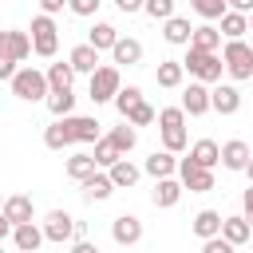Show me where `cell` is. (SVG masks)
<instances>
[{"label":"cell","instance_id":"1","mask_svg":"<svg viewBox=\"0 0 253 253\" xmlns=\"http://www.w3.org/2000/svg\"><path fill=\"white\" fill-rule=\"evenodd\" d=\"M154 123H158V130H162V146L166 150H186V111L182 107H162L158 115H154Z\"/></svg>","mask_w":253,"mask_h":253},{"label":"cell","instance_id":"2","mask_svg":"<svg viewBox=\"0 0 253 253\" xmlns=\"http://www.w3.org/2000/svg\"><path fill=\"white\" fill-rule=\"evenodd\" d=\"M221 63L225 71L241 83V79H253V43L241 36V40H225V51H221Z\"/></svg>","mask_w":253,"mask_h":253},{"label":"cell","instance_id":"3","mask_svg":"<svg viewBox=\"0 0 253 253\" xmlns=\"http://www.w3.org/2000/svg\"><path fill=\"white\" fill-rule=\"evenodd\" d=\"M182 67H186L194 79H202V83H217V79H221V71H225V63H221V55H217V51H198V47H190V51H186Z\"/></svg>","mask_w":253,"mask_h":253},{"label":"cell","instance_id":"4","mask_svg":"<svg viewBox=\"0 0 253 253\" xmlns=\"http://www.w3.org/2000/svg\"><path fill=\"white\" fill-rule=\"evenodd\" d=\"M8 83H12V95L24 99V103H36V99L47 95V75L40 67H16V75Z\"/></svg>","mask_w":253,"mask_h":253},{"label":"cell","instance_id":"5","mask_svg":"<svg viewBox=\"0 0 253 253\" xmlns=\"http://www.w3.org/2000/svg\"><path fill=\"white\" fill-rule=\"evenodd\" d=\"M32 51H36L40 59H51V55L59 51V28H55V20H51L47 12H40V16L32 20Z\"/></svg>","mask_w":253,"mask_h":253},{"label":"cell","instance_id":"6","mask_svg":"<svg viewBox=\"0 0 253 253\" xmlns=\"http://www.w3.org/2000/svg\"><path fill=\"white\" fill-rule=\"evenodd\" d=\"M119 87H123L119 67H115V63H99V67L91 71V87H87V95H91V103H111Z\"/></svg>","mask_w":253,"mask_h":253},{"label":"cell","instance_id":"7","mask_svg":"<svg viewBox=\"0 0 253 253\" xmlns=\"http://www.w3.org/2000/svg\"><path fill=\"white\" fill-rule=\"evenodd\" d=\"M178 182H182V190H190V194H210V190H213V170L202 166V162H194V158H182V162H178Z\"/></svg>","mask_w":253,"mask_h":253},{"label":"cell","instance_id":"8","mask_svg":"<svg viewBox=\"0 0 253 253\" xmlns=\"http://www.w3.org/2000/svg\"><path fill=\"white\" fill-rule=\"evenodd\" d=\"M79 233V221L67 213V210H51L43 217V241H55V245H67L71 237Z\"/></svg>","mask_w":253,"mask_h":253},{"label":"cell","instance_id":"9","mask_svg":"<svg viewBox=\"0 0 253 253\" xmlns=\"http://www.w3.org/2000/svg\"><path fill=\"white\" fill-rule=\"evenodd\" d=\"M111 237H115V245H123V249L138 245V241H142V221H138L134 213H119V217L111 221Z\"/></svg>","mask_w":253,"mask_h":253},{"label":"cell","instance_id":"10","mask_svg":"<svg viewBox=\"0 0 253 253\" xmlns=\"http://www.w3.org/2000/svg\"><path fill=\"white\" fill-rule=\"evenodd\" d=\"M210 111H217V115H237V111H241V91H237L233 83H221V79H217V87L210 91Z\"/></svg>","mask_w":253,"mask_h":253},{"label":"cell","instance_id":"11","mask_svg":"<svg viewBox=\"0 0 253 253\" xmlns=\"http://www.w3.org/2000/svg\"><path fill=\"white\" fill-rule=\"evenodd\" d=\"M63 126H67L71 142H95L99 138V123L91 115H63Z\"/></svg>","mask_w":253,"mask_h":253},{"label":"cell","instance_id":"12","mask_svg":"<svg viewBox=\"0 0 253 253\" xmlns=\"http://www.w3.org/2000/svg\"><path fill=\"white\" fill-rule=\"evenodd\" d=\"M182 111H186V115H194V119L210 111V87H206L202 79H194V83L182 91Z\"/></svg>","mask_w":253,"mask_h":253},{"label":"cell","instance_id":"13","mask_svg":"<svg viewBox=\"0 0 253 253\" xmlns=\"http://www.w3.org/2000/svg\"><path fill=\"white\" fill-rule=\"evenodd\" d=\"M178 198H182V182H178L174 174H166V178H154V194H150V202H154L158 210H170V206H178Z\"/></svg>","mask_w":253,"mask_h":253},{"label":"cell","instance_id":"14","mask_svg":"<svg viewBox=\"0 0 253 253\" xmlns=\"http://www.w3.org/2000/svg\"><path fill=\"white\" fill-rule=\"evenodd\" d=\"M0 55H12L16 63H24L32 55V36L28 32H0Z\"/></svg>","mask_w":253,"mask_h":253},{"label":"cell","instance_id":"15","mask_svg":"<svg viewBox=\"0 0 253 253\" xmlns=\"http://www.w3.org/2000/svg\"><path fill=\"white\" fill-rule=\"evenodd\" d=\"M111 59H115V67H134L142 59V43L134 36H119L115 47H111Z\"/></svg>","mask_w":253,"mask_h":253},{"label":"cell","instance_id":"16","mask_svg":"<svg viewBox=\"0 0 253 253\" xmlns=\"http://www.w3.org/2000/svg\"><path fill=\"white\" fill-rule=\"evenodd\" d=\"M79 190H83V198L87 202H107L111 194H115V182H111V174H87L83 182H79Z\"/></svg>","mask_w":253,"mask_h":253},{"label":"cell","instance_id":"17","mask_svg":"<svg viewBox=\"0 0 253 253\" xmlns=\"http://www.w3.org/2000/svg\"><path fill=\"white\" fill-rule=\"evenodd\" d=\"M253 158V150H249V142H241V138H229L225 146H221V166L225 170H245V162Z\"/></svg>","mask_w":253,"mask_h":253},{"label":"cell","instance_id":"18","mask_svg":"<svg viewBox=\"0 0 253 253\" xmlns=\"http://www.w3.org/2000/svg\"><path fill=\"white\" fill-rule=\"evenodd\" d=\"M107 174H111L115 190H130V186H134V182L142 178V170H138V166H134V162H130L126 154H123L119 162H111V166H107Z\"/></svg>","mask_w":253,"mask_h":253},{"label":"cell","instance_id":"19","mask_svg":"<svg viewBox=\"0 0 253 253\" xmlns=\"http://www.w3.org/2000/svg\"><path fill=\"white\" fill-rule=\"evenodd\" d=\"M249 233H253V225H249V217L245 213H233V217H221V237L237 249V245H245L249 241Z\"/></svg>","mask_w":253,"mask_h":253},{"label":"cell","instance_id":"20","mask_svg":"<svg viewBox=\"0 0 253 253\" xmlns=\"http://www.w3.org/2000/svg\"><path fill=\"white\" fill-rule=\"evenodd\" d=\"M12 241H16V249L36 253V249L43 245V229H40L36 221H20V225H12Z\"/></svg>","mask_w":253,"mask_h":253},{"label":"cell","instance_id":"21","mask_svg":"<svg viewBox=\"0 0 253 253\" xmlns=\"http://www.w3.org/2000/svg\"><path fill=\"white\" fill-rule=\"evenodd\" d=\"M67 63H71V71L91 75V71L99 67V47H91V43H75V47H71V55H67Z\"/></svg>","mask_w":253,"mask_h":253},{"label":"cell","instance_id":"22","mask_svg":"<svg viewBox=\"0 0 253 253\" xmlns=\"http://www.w3.org/2000/svg\"><path fill=\"white\" fill-rule=\"evenodd\" d=\"M217 20H221V28H217V32H221L225 40H241V36L249 32V16H245V12H233V8H225Z\"/></svg>","mask_w":253,"mask_h":253},{"label":"cell","instance_id":"23","mask_svg":"<svg viewBox=\"0 0 253 253\" xmlns=\"http://www.w3.org/2000/svg\"><path fill=\"white\" fill-rule=\"evenodd\" d=\"M43 103H47V111H51L55 119H63V115L75 111V95H71V87H51V91L43 95Z\"/></svg>","mask_w":253,"mask_h":253},{"label":"cell","instance_id":"24","mask_svg":"<svg viewBox=\"0 0 253 253\" xmlns=\"http://www.w3.org/2000/svg\"><path fill=\"white\" fill-rule=\"evenodd\" d=\"M142 170H146L150 178H166V174L178 170V158H174V150H154V154L142 162Z\"/></svg>","mask_w":253,"mask_h":253},{"label":"cell","instance_id":"25","mask_svg":"<svg viewBox=\"0 0 253 253\" xmlns=\"http://www.w3.org/2000/svg\"><path fill=\"white\" fill-rule=\"evenodd\" d=\"M4 217H8L12 225L32 221V198H28V194H12V198H4Z\"/></svg>","mask_w":253,"mask_h":253},{"label":"cell","instance_id":"26","mask_svg":"<svg viewBox=\"0 0 253 253\" xmlns=\"http://www.w3.org/2000/svg\"><path fill=\"white\" fill-rule=\"evenodd\" d=\"M190 47H198V51H217V47H221V32H217L213 24H202V28L190 32Z\"/></svg>","mask_w":253,"mask_h":253},{"label":"cell","instance_id":"27","mask_svg":"<svg viewBox=\"0 0 253 253\" xmlns=\"http://www.w3.org/2000/svg\"><path fill=\"white\" fill-rule=\"evenodd\" d=\"M162 24H166V32H162L166 43H190V32H194V28H190L186 16H166Z\"/></svg>","mask_w":253,"mask_h":253},{"label":"cell","instance_id":"28","mask_svg":"<svg viewBox=\"0 0 253 253\" xmlns=\"http://www.w3.org/2000/svg\"><path fill=\"white\" fill-rule=\"evenodd\" d=\"M182 75H186L182 59H162V63H158V71H154L158 87H178V83H182Z\"/></svg>","mask_w":253,"mask_h":253},{"label":"cell","instance_id":"29","mask_svg":"<svg viewBox=\"0 0 253 253\" xmlns=\"http://www.w3.org/2000/svg\"><path fill=\"white\" fill-rule=\"evenodd\" d=\"M91 146H95V150H91V154H95V166H103V170H107L111 162H119V158H123V150H119V146H115L107 134H99Z\"/></svg>","mask_w":253,"mask_h":253},{"label":"cell","instance_id":"30","mask_svg":"<svg viewBox=\"0 0 253 253\" xmlns=\"http://www.w3.org/2000/svg\"><path fill=\"white\" fill-rule=\"evenodd\" d=\"M190 158L213 170V166H217V158H221V146H217L213 138H202V142H194V146H190Z\"/></svg>","mask_w":253,"mask_h":253},{"label":"cell","instance_id":"31","mask_svg":"<svg viewBox=\"0 0 253 253\" xmlns=\"http://www.w3.org/2000/svg\"><path fill=\"white\" fill-rule=\"evenodd\" d=\"M99 166H95V154H87V150H79V154H71L67 158V174L75 178V182H83L87 174H95Z\"/></svg>","mask_w":253,"mask_h":253},{"label":"cell","instance_id":"32","mask_svg":"<svg viewBox=\"0 0 253 253\" xmlns=\"http://www.w3.org/2000/svg\"><path fill=\"white\" fill-rule=\"evenodd\" d=\"M194 233L206 241V237H213V233H221V213L217 210H202L198 217H194Z\"/></svg>","mask_w":253,"mask_h":253},{"label":"cell","instance_id":"33","mask_svg":"<svg viewBox=\"0 0 253 253\" xmlns=\"http://www.w3.org/2000/svg\"><path fill=\"white\" fill-rule=\"evenodd\" d=\"M115 40H119V28H111V24H95V28H91V36H87V43H91V47H99V51H111V47H115Z\"/></svg>","mask_w":253,"mask_h":253},{"label":"cell","instance_id":"34","mask_svg":"<svg viewBox=\"0 0 253 253\" xmlns=\"http://www.w3.org/2000/svg\"><path fill=\"white\" fill-rule=\"evenodd\" d=\"M111 103H115V111H119V115L126 119V115H130V111H134V107L142 103V91H138V87H119Z\"/></svg>","mask_w":253,"mask_h":253},{"label":"cell","instance_id":"35","mask_svg":"<svg viewBox=\"0 0 253 253\" xmlns=\"http://www.w3.org/2000/svg\"><path fill=\"white\" fill-rule=\"evenodd\" d=\"M107 138H111L123 154H130V150H134V142H138V130H134L130 123H123V126H111V134H107Z\"/></svg>","mask_w":253,"mask_h":253},{"label":"cell","instance_id":"36","mask_svg":"<svg viewBox=\"0 0 253 253\" xmlns=\"http://www.w3.org/2000/svg\"><path fill=\"white\" fill-rule=\"evenodd\" d=\"M43 146L47 150H63V146H71V138H67V126H63V119H55L47 130H43Z\"/></svg>","mask_w":253,"mask_h":253},{"label":"cell","instance_id":"37","mask_svg":"<svg viewBox=\"0 0 253 253\" xmlns=\"http://www.w3.org/2000/svg\"><path fill=\"white\" fill-rule=\"evenodd\" d=\"M43 75H47V91H51V87H71V79H75L71 63H51Z\"/></svg>","mask_w":253,"mask_h":253},{"label":"cell","instance_id":"38","mask_svg":"<svg viewBox=\"0 0 253 253\" xmlns=\"http://www.w3.org/2000/svg\"><path fill=\"white\" fill-rule=\"evenodd\" d=\"M190 8H194L202 20H217V16H221L229 4H225V0H190Z\"/></svg>","mask_w":253,"mask_h":253},{"label":"cell","instance_id":"39","mask_svg":"<svg viewBox=\"0 0 253 253\" xmlns=\"http://www.w3.org/2000/svg\"><path fill=\"white\" fill-rule=\"evenodd\" d=\"M154 115H158V111H154V107L142 99V103H138V107L126 115V123H130V126H150V123H154Z\"/></svg>","mask_w":253,"mask_h":253},{"label":"cell","instance_id":"40","mask_svg":"<svg viewBox=\"0 0 253 253\" xmlns=\"http://www.w3.org/2000/svg\"><path fill=\"white\" fill-rule=\"evenodd\" d=\"M142 12L150 20H166V16H174V0H142Z\"/></svg>","mask_w":253,"mask_h":253},{"label":"cell","instance_id":"41","mask_svg":"<svg viewBox=\"0 0 253 253\" xmlns=\"http://www.w3.org/2000/svg\"><path fill=\"white\" fill-rule=\"evenodd\" d=\"M99 4H103V0H67V8H71L75 16H95Z\"/></svg>","mask_w":253,"mask_h":253},{"label":"cell","instance_id":"42","mask_svg":"<svg viewBox=\"0 0 253 253\" xmlns=\"http://www.w3.org/2000/svg\"><path fill=\"white\" fill-rule=\"evenodd\" d=\"M16 75V59L12 55H0V79H12Z\"/></svg>","mask_w":253,"mask_h":253},{"label":"cell","instance_id":"43","mask_svg":"<svg viewBox=\"0 0 253 253\" xmlns=\"http://www.w3.org/2000/svg\"><path fill=\"white\" fill-rule=\"evenodd\" d=\"M241 210H245V217H249V225H253V182H249V190L241 194Z\"/></svg>","mask_w":253,"mask_h":253},{"label":"cell","instance_id":"44","mask_svg":"<svg viewBox=\"0 0 253 253\" xmlns=\"http://www.w3.org/2000/svg\"><path fill=\"white\" fill-rule=\"evenodd\" d=\"M63 4H67V0H40V8H43L47 16H55V12H63Z\"/></svg>","mask_w":253,"mask_h":253},{"label":"cell","instance_id":"45","mask_svg":"<svg viewBox=\"0 0 253 253\" xmlns=\"http://www.w3.org/2000/svg\"><path fill=\"white\" fill-rule=\"evenodd\" d=\"M119 12H142V0H115Z\"/></svg>","mask_w":253,"mask_h":253},{"label":"cell","instance_id":"46","mask_svg":"<svg viewBox=\"0 0 253 253\" xmlns=\"http://www.w3.org/2000/svg\"><path fill=\"white\" fill-rule=\"evenodd\" d=\"M225 4H229V8H233V12H245V16H249V12H253V0H225Z\"/></svg>","mask_w":253,"mask_h":253},{"label":"cell","instance_id":"47","mask_svg":"<svg viewBox=\"0 0 253 253\" xmlns=\"http://www.w3.org/2000/svg\"><path fill=\"white\" fill-rule=\"evenodd\" d=\"M71 249H75V253H95V245H91V241H83V237H79V241H71Z\"/></svg>","mask_w":253,"mask_h":253},{"label":"cell","instance_id":"48","mask_svg":"<svg viewBox=\"0 0 253 253\" xmlns=\"http://www.w3.org/2000/svg\"><path fill=\"white\" fill-rule=\"evenodd\" d=\"M8 233H12V221H8V217H4V213H0V241H4V237H8Z\"/></svg>","mask_w":253,"mask_h":253},{"label":"cell","instance_id":"49","mask_svg":"<svg viewBox=\"0 0 253 253\" xmlns=\"http://www.w3.org/2000/svg\"><path fill=\"white\" fill-rule=\"evenodd\" d=\"M245 174H249V182H253V158H249V162H245Z\"/></svg>","mask_w":253,"mask_h":253},{"label":"cell","instance_id":"50","mask_svg":"<svg viewBox=\"0 0 253 253\" xmlns=\"http://www.w3.org/2000/svg\"><path fill=\"white\" fill-rule=\"evenodd\" d=\"M245 36H253V12H249V32H245Z\"/></svg>","mask_w":253,"mask_h":253},{"label":"cell","instance_id":"51","mask_svg":"<svg viewBox=\"0 0 253 253\" xmlns=\"http://www.w3.org/2000/svg\"><path fill=\"white\" fill-rule=\"evenodd\" d=\"M0 213H4V198H0Z\"/></svg>","mask_w":253,"mask_h":253},{"label":"cell","instance_id":"52","mask_svg":"<svg viewBox=\"0 0 253 253\" xmlns=\"http://www.w3.org/2000/svg\"><path fill=\"white\" fill-rule=\"evenodd\" d=\"M249 241H253V233H249Z\"/></svg>","mask_w":253,"mask_h":253}]
</instances>
